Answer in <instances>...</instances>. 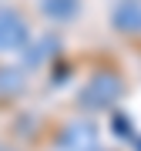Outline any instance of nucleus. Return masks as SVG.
<instances>
[{
    "mask_svg": "<svg viewBox=\"0 0 141 151\" xmlns=\"http://www.w3.org/2000/svg\"><path fill=\"white\" fill-rule=\"evenodd\" d=\"M37 7L50 24H70L81 14V0H37Z\"/></svg>",
    "mask_w": 141,
    "mask_h": 151,
    "instance_id": "nucleus-5",
    "label": "nucleus"
},
{
    "mask_svg": "<svg viewBox=\"0 0 141 151\" xmlns=\"http://www.w3.org/2000/svg\"><path fill=\"white\" fill-rule=\"evenodd\" d=\"M118 94H121V77L111 74V70H101L84 84L81 101H84V108H108L111 101H118Z\"/></svg>",
    "mask_w": 141,
    "mask_h": 151,
    "instance_id": "nucleus-2",
    "label": "nucleus"
},
{
    "mask_svg": "<svg viewBox=\"0 0 141 151\" xmlns=\"http://www.w3.org/2000/svg\"><path fill=\"white\" fill-rule=\"evenodd\" d=\"M30 44V24L17 7L0 4V54H14Z\"/></svg>",
    "mask_w": 141,
    "mask_h": 151,
    "instance_id": "nucleus-1",
    "label": "nucleus"
},
{
    "mask_svg": "<svg viewBox=\"0 0 141 151\" xmlns=\"http://www.w3.org/2000/svg\"><path fill=\"white\" fill-rule=\"evenodd\" d=\"M0 151H7V148H0Z\"/></svg>",
    "mask_w": 141,
    "mask_h": 151,
    "instance_id": "nucleus-6",
    "label": "nucleus"
},
{
    "mask_svg": "<svg viewBox=\"0 0 141 151\" xmlns=\"http://www.w3.org/2000/svg\"><path fill=\"white\" fill-rule=\"evenodd\" d=\"M98 134L91 124H67L64 138H60V151H94Z\"/></svg>",
    "mask_w": 141,
    "mask_h": 151,
    "instance_id": "nucleus-4",
    "label": "nucleus"
},
{
    "mask_svg": "<svg viewBox=\"0 0 141 151\" xmlns=\"http://www.w3.org/2000/svg\"><path fill=\"white\" fill-rule=\"evenodd\" d=\"M111 27L124 37H141V0H118L111 10Z\"/></svg>",
    "mask_w": 141,
    "mask_h": 151,
    "instance_id": "nucleus-3",
    "label": "nucleus"
}]
</instances>
